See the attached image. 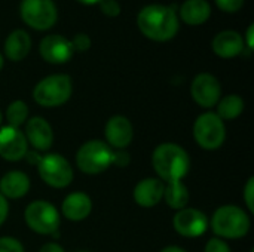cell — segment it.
I'll use <instances>...</instances> for the list:
<instances>
[{"label": "cell", "instance_id": "6da1fadb", "mask_svg": "<svg viewBox=\"0 0 254 252\" xmlns=\"http://www.w3.org/2000/svg\"><path fill=\"white\" fill-rule=\"evenodd\" d=\"M137 25L143 36L155 42H168L179 33L180 19L177 10L167 4H147L137 16Z\"/></svg>", "mask_w": 254, "mask_h": 252}, {"label": "cell", "instance_id": "7a4b0ae2", "mask_svg": "<svg viewBox=\"0 0 254 252\" xmlns=\"http://www.w3.org/2000/svg\"><path fill=\"white\" fill-rule=\"evenodd\" d=\"M152 165L164 183L182 181L190 168L188 151L176 143L159 144L152 154Z\"/></svg>", "mask_w": 254, "mask_h": 252}, {"label": "cell", "instance_id": "3957f363", "mask_svg": "<svg viewBox=\"0 0 254 252\" xmlns=\"http://www.w3.org/2000/svg\"><path fill=\"white\" fill-rule=\"evenodd\" d=\"M211 227L222 239H241L249 233L252 221L243 208L237 205H223L213 214Z\"/></svg>", "mask_w": 254, "mask_h": 252}, {"label": "cell", "instance_id": "277c9868", "mask_svg": "<svg viewBox=\"0 0 254 252\" xmlns=\"http://www.w3.org/2000/svg\"><path fill=\"white\" fill-rule=\"evenodd\" d=\"M73 92V83L67 74H51L37 82L33 89L34 101L42 107H60L65 104Z\"/></svg>", "mask_w": 254, "mask_h": 252}, {"label": "cell", "instance_id": "5b68a950", "mask_svg": "<svg viewBox=\"0 0 254 252\" xmlns=\"http://www.w3.org/2000/svg\"><path fill=\"white\" fill-rule=\"evenodd\" d=\"M76 165L83 174H101L113 165V149L100 140L86 141L76 153Z\"/></svg>", "mask_w": 254, "mask_h": 252}, {"label": "cell", "instance_id": "8992f818", "mask_svg": "<svg viewBox=\"0 0 254 252\" xmlns=\"http://www.w3.org/2000/svg\"><path fill=\"white\" fill-rule=\"evenodd\" d=\"M193 138L204 150H217L226 138L223 120L213 111L202 113L193 123Z\"/></svg>", "mask_w": 254, "mask_h": 252}, {"label": "cell", "instance_id": "52a82bcc", "mask_svg": "<svg viewBox=\"0 0 254 252\" xmlns=\"http://www.w3.org/2000/svg\"><path fill=\"white\" fill-rule=\"evenodd\" d=\"M27 226L39 235H55L60 229V214L57 208L46 201H34L24 211Z\"/></svg>", "mask_w": 254, "mask_h": 252}, {"label": "cell", "instance_id": "ba28073f", "mask_svg": "<svg viewBox=\"0 0 254 252\" xmlns=\"http://www.w3.org/2000/svg\"><path fill=\"white\" fill-rule=\"evenodd\" d=\"M22 21L33 30L45 31L55 25L58 12L54 0H22L19 6Z\"/></svg>", "mask_w": 254, "mask_h": 252}, {"label": "cell", "instance_id": "9c48e42d", "mask_svg": "<svg viewBox=\"0 0 254 252\" xmlns=\"http://www.w3.org/2000/svg\"><path fill=\"white\" fill-rule=\"evenodd\" d=\"M37 171L40 178L54 189H64L73 180V168L65 157L58 153L42 156Z\"/></svg>", "mask_w": 254, "mask_h": 252}, {"label": "cell", "instance_id": "30bf717a", "mask_svg": "<svg viewBox=\"0 0 254 252\" xmlns=\"http://www.w3.org/2000/svg\"><path fill=\"white\" fill-rule=\"evenodd\" d=\"M190 95L193 101L204 108L216 107L222 97V86H220L219 79L210 73L198 74L192 80Z\"/></svg>", "mask_w": 254, "mask_h": 252}, {"label": "cell", "instance_id": "8fae6325", "mask_svg": "<svg viewBox=\"0 0 254 252\" xmlns=\"http://www.w3.org/2000/svg\"><path fill=\"white\" fill-rule=\"evenodd\" d=\"M173 226L176 232L183 238H199L207 232L208 218L199 209L183 208L174 215Z\"/></svg>", "mask_w": 254, "mask_h": 252}, {"label": "cell", "instance_id": "7c38bea8", "mask_svg": "<svg viewBox=\"0 0 254 252\" xmlns=\"http://www.w3.org/2000/svg\"><path fill=\"white\" fill-rule=\"evenodd\" d=\"M28 143L19 128L6 125L0 128V157L9 162H16L25 157Z\"/></svg>", "mask_w": 254, "mask_h": 252}, {"label": "cell", "instance_id": "4fadbf2b", "mask_svg": "<svg viewBox=\"0 0 254 252\" xmlns=\"http://www.w3.org/2000/svg\"><path fill=\"white\" fill-rule=\"evenodd\" d=\"M39 53L49 64H64L71 59L74 49L67 37L61 34H49L40 40Z\"/></svg>", "mask_w": 254, "mask_h": 252}, {"label": "cell", "instance_id": "5bb4252c", "mask_svg": "<svg viewBox=\"0 0 254 252\" xmlns=\"http://www.w3.org/2000/svg\"><path fill=\"white\" fill-rule=\"evenodd\" d=\"M106 140L107 146L115 150H124L134 138V129L131 122L125 116H113L106 123Z\"/></svg>", "mask_w": 254, "mask_h": 252}, {"label": "cell", "instance_id": "9a60e30c", "mask_svg": "<svg viewBox=\"0 0 254 252\" xmlns=\"http://www.w3.org/2000/svg\"><path fill=\"white\" fill-rule=\"evenodd\" d=\"M24 135L27 138V143H30L36 151H46L52 147L54 131L48 120H45L43 117H31L25 125Z\"/></svg>", "mask_w": 254, "mask_h": 252}, {"label": "cell", "instance_id": "2e32d148", "mask_svg": "<svg viewBox=\"0 0 254 252\" xmlns=\"http://www.w3.org/2000/svg\"><path fill=\"white\" fill-rule=\"evenodd\" d=\"M244 39L235 30H225L214 36L213 39V50L217 56L231 59L244 52Z\"/></svg>", "mask_w": 254, "mask_h": 252}, {"label": "cell", "instance_id": "e0dca14e", "mask_svg": "<svg viewBox=\"0 0 254 252\" xmlns=\"http://www.w3.org/2000/svg\"><path fill=\"white\" fill-rule=\"evenodd\" d=\"M165 183L159 178H144L134 187V201L143 208L156 206L164 196Z\"/></svg>", "mask_w": 254, "mask_h": 252}, {"label": "cell", "instance_id": "ac0fdd59", "mask_svg": "<svg viewBox=\"0 0 254 252\" xmlns=\"http://www.w3.org/2000/svg\"><path fill=\"white\" fill-rule=\"evenodd\" d=\"M63 215L70 221H82L89 217L92 211V201L83 192L70 193L61 205Z\"/></svg>", "mask_w": 254, "mask_h": 252}, {"label": "cell", "instance_id": "d6986e66", "mask_svg": "<svg viewBox=\"0 0 254 252\" xmlns=\"http://www.w3.org/2000/svg\"><path fill=\"white\" fill-rule=\"evenodd\" d=\"M30 190V178L21 171H10L0 180V193L6 199H21Z\"/></svg>", "mask_w": 254, "mask_h": 252}, {"label": "cell", "instance_id": "ffe728a7", "mask_svg": "<svg viewBox=\"0 0 254 252\" xmlns=\"http://www.w3.org/2000/svg\"><path fill=\"white\" fill-rule=\"evenodd\" d=\"M31 49V37L22 30L16 28L9 33L4 40V55L10 61H22Z\"/></svg>", "mask_w": 254, "mask_h": 252}, {"label": "cell", "instance_id": "44dd1931", "mask_svg": "<svg viewBox=\"0 0 254 252\" xmlns=\"http://www.w3.org/2000/svg\"><path fill=\"white\" fill-rule=\"evenodd\" d=\"M211 6L207 0H186L179 9V19L188 25H201L208 21Z\"/></svg>", "mask_w": 254, "mask_h": 252}, {"label": "cell", "instance_id": "7402d4cb", "mask_svg": "<svg viewBox=\"0 0 254 252\" xmlns=\"http://www.w3.org/2000/svg\"><path fill=\"white\" fill-rule=\"evenodd\" d=\"M162 199L171 209H183L189 203V190L182 181H170L165 183Z\"/></svg>", "mask_w": 254, "mask_h": 252}, {"label": "cell", "instance_id": "603a6c76", "mask_svg": "<svg viewBox=\"0 0 254 252\" xmlns=\"http://www.w3.org/2000/svg\"><path fill=\"white\" fill-rule=\"evenodd\" d=\"M244 107H246L244 100L240 95H237V94L226 95V97L219 100L216 114L222 120H234V119H237L238 116L243 114Z\"/></svg>", "mask_w": 254, "mask_h": 252}, {"label": "cell", "instance_id": "cb8c5ba5", "mask_svg": "<svg viewBox=\"0 0 254 252\" xmlns=\"http://www.w3.org/2000/svg\"><path fill=\"white\" fill-rule=\"evenodd\" d=\"M28 117V107L24 101L21 100H16V101H12L7 108H6V119L9 122L10 126H15V128H19L22 123H25Z\"/></svg>", "mask_w": 254, "mask_h": 252}, {"label": "cell", "instance_id": "d4e9b609", "mask_svg": "<svg viewBox=\"0 0 254 252\" xmlns=\"http://www.w3.org/2000/svg\"><path fill=\"white\" fill-rule=\"evenodd\" d=\"M0 252H24L22 244L10 236L0 238Z\"/></svg>", "mask_w": 254, "mask_h": 252}, {"label": "cell", "instance_id": "484cf974", "mask_svg": "<svg viewBox=\"0 0 254 252\" xmlns=\"http://www.w3.org/2000/svg\"><path fill=\"white\" fill-rule=\"evenodd\" d=\"M98 4H100L101 12L107 16L115 18L121 13V4L118 0H101Z\"/></svg>", "mask_w": 254, "mask_h": 252}, {"label": "cell", "instance_id": "4316f807", "mask_svg": "<svg viewBox=\"0 0 254 252\" xmlns=\"http://www.w3.org/2000/svg\"><path fill=\"white\" fill-rule=\"evenodd\" d=\"M71 45H73V49L74 50H79V52H85L91 48V37L85 33H79L76 34L71 40Z\"/></svg>", "mask_w": 254, "mask_h": 252}, {"label": "cell", "instance_id": "83f0119b", "mask_svg": "<svg viewBox=\"0 0 254 252\" xmlns=\"http://www.w3.org/2000/svg\"><path fill=\"white\" fill-rule=\"evenodd\" d=\"M214 1L223 12L234 13V12H238L244 6L246 0H214Z\"/></svg>", "mask_w": 254, "mask_h": 252}, {"label": "cell", "instance_id": "f1b7e54d", "mask_svg": "<svg viewBox=\"0 0 254 252\" xmlns=\"http://www.w3.org/2000/svg\"><path fill=\"white\" fill-rule=\"evenodd\" d=\"M204 252H231V248L229 245L220 239V238H213L207 242L205 248H204Z\"/></svg>", "mask_w": 254, "mask_h": 252}, {"label": "cell", "instance_id": "f546056e", "mask_svg": "<svg viewBox=\"0 0 254 252\" xmlns=\"http://www.w3.org/2000/svg\"><path fill=\"white\" fill-rule=\"evenodd\" d=\"M244 202L250 212H254V178L250 177L244 187Z\"/></svg>", "mask_w": 254, "mask_h": 252}, {"label": "cell", "instance_id": "4dcf8cb0", "mask_svg": "<svg viewBox=\"0 0 254 252\" xmlns=\"http://www.w3.org/2000/svg\"><path fill=\"white\" fill-rule=\"evenodd\" d=\"M129 163V154L125 150H113V165L125 168Z\"/></svg>", "mask_w": 254, "mask_h": 252}, {"label": "cell", "instance_id": "1f68e13d", "mask_svg": "<svg viewBox=\"0 0 254 252\" xmlns=\"http://www.w3.org/2000/svg\"><path fill=\"white\" fill-rule=\"evenodd\" d=\"M7 214H9V203H7V199L0 193V226L6 221Z\"/></svg>", "mask_w": 254, "mask_h": 252}, {"label": "cell", "instance_id": "d6a6232c", "mask_svg": "<svg viewBox=\"0 0 254 252\" xmlns=\"http://www.w3.org/2000/svg\"><path fill=\"white\" fill-rule=\"evenodd\" d=\"M253 34H254V25L253 24H250V25H249V28H247V31H246V40H244V45L247 43L249 50H253V48H254Z\"/></svg>", "mask_w": 254, "mask_h": 252}, {"label": "cell", "instance_id": "836d02e7", "mask_svg": "<svg viewBox=\"0 0 254 252\" xmlns=\"http://www.w3.org/2000/svg\"><path fill=\"white\" fill-rule=\"evenodd\" d=\"M39 252H65V251H64V248H63V247H60L58 244L51 242V244H45V245L40 248V251Z\"/></svg>", "mask_w": 254, "mask_h": 252}, {"label": "cell", "instance_id": "e575fe53", "mask_svg": "<svg viewBox=\"0 0 254 252\" xmlns=\"http://www.w3.org/2000/svg\"><path fill=\"white\" fill-rule=\"evenodd\" d=\"M25 159L28 160V163H31V165H39V162H40V159H42V156L36 151V150H33V151H27V154H25Z\"/></svg>", "mask_w": 254, "mask_h": 252}, {"label": "cell", "instance_id": "d590c367", "mask_svg": "<svg viewBox=\"0 0 254 252\" xmlns=\"http://www.w3.org/2000/svg\"><path fill=\"white\" fill-rule=\"evenodd\" d=\"M161 252H188L186 250L180 248V247H176V245H171V247H165Z\"/></svg>", "mask_w": 254, "mask_h": 252}, {"label": "cell", "instance_id": "8d00e7d4", "mask_svg": "<svg viewBox=\"0 0 254 252\" xmlns=\"http://www.w3.org/2000/svg\"><path fill=\"white\" fill-rule=\"evenodd\" d=\"M79 3H83V4H97L100 3L101 0H77Z\"/></svg>", "mask_w": 254, "mask_h": 252}, {"label": "cell", "instance_id": "74e56055", "mask_svg": "<svg viewBox=\"0 0 254 252\" xmlns=\"http://www.w3.org/2000/svg\"><path fill=\"white\" fill-rule=\"evenodd\" d=\"M3 64H4V59H3V55L0 53V70L3 68Z\"/></svg>", "mask_w": 254, "mask_h": 252}, {"label": "cell", "instance_id": "f35d334b", "mask_svg": "<svg viewBox=\"0 0 254 252\" xmlns=\"http://www.w3.org/2000/svg\"><path fill=\"white\" fill-rule=\"evenodd\" d=\"M1 120H3V114H1V111H0V125H1Z\"/></svg>", "mask_w": 254, "mask_h": 252}, {"label": "cell", "instance_id": "ab89813d", "mask_svg": "<svg viewBox=\"0 0 254 252\" xmlns=\"http://www.w3.org/2000/svg\"><path fill=\"white\" fill-rule=\"evenodd\" d=\"M79 252H89V251H79Z\"/></svg>", "mask_w": 254, "mask_h": 252}]
</instances>
